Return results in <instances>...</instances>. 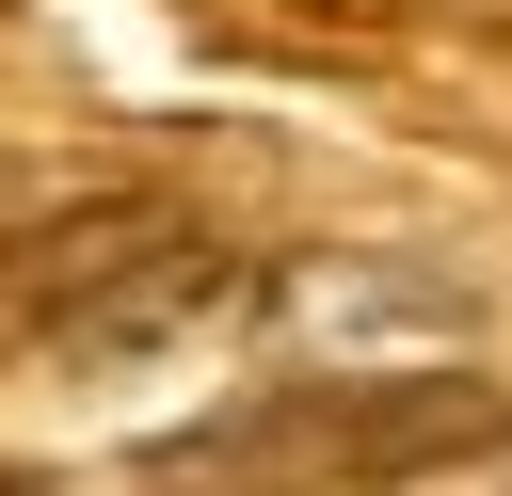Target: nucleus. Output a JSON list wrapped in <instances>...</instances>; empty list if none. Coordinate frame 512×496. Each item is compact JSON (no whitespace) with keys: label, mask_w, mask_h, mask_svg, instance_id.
<instances>
[{"label":"nucleus","mask_w":512,"mask_h":496,"mask_svg":"<svg viewBox=\"0 0 512 496\" xmlns=\"http://www.w3.org/2000/svg\"><path fill=\"white\" fill-rule=\"evenodd\" d=\"M512 400L448 384V368H336V384H272L208 432L160 448V496H352V480H448L496 464Z\"/></svg>","instance_id":"f257e3e1"},{"label":"nucleus","mask_w":512,"mask_h":496,"mask_svg":"<svg viewBox=\"0 0 512 496\" xmlns=\"http://www.w3.org/2000/svg\"><path fill=\"white\" fill-rule=\"evenodd\" d=\"M0 496H32V480H16V464H0Z\"/></svg>","instance_id":"f03ea898"}]
</instances>
